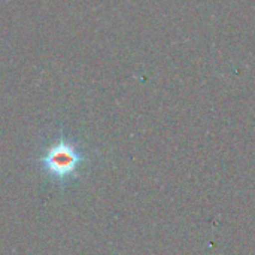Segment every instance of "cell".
<instances>
[{
  "label": "cell",
  "instance_id": "6da1fadb",
  "mask_svg": "<svg viewBox=\"0 0 255 255\" xmlns=\"http://www.w3.org/2000/svg\"><path fill=\"white\" fill-rule=\"evenodd\" d=\"M85 155L81 146L63 133L54 137L40 152L39 164L54 181L64 182L76 175Z\"/></svg>",
  "mask_w": 255,
  "mask_h": 255
}]
</instances>
